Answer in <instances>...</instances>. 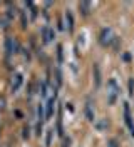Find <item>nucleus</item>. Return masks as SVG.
Instances as JSON below:
<instances>
[{
    "instance_id": "3",
    "label": "nucleus",
    "mask_w": 134,
    "mask_h": 147,
    "mask_svg": "<svg viewBox=\"0 0 134 147\" xmlns=\"http://www.w3.org/2000/svg\"><path fill=\"white\" fill-rule=\"evenodd\" d=\"M124 117H126V124H127V127L131 130V134L134 136V124H133V119H131V112H129V107L124 105Z\"/></svg>"
},
{
    "instance_id": "12",
    "label": "nucleus",
    "mask_w": 134,
    "mask_h": 147,
    "mask_svg": "<svg viewBox=\"0 0 134 147\" xmlns=\"http://www.w3.org/2000/svg\"><path fill=\"white\" fill-rule=\"evenodd\" d=\"M69 142H71V140H69V139H67V140H65V142H64V147H69Z\"/></svg>"
},
{
    "instance_id": "8",
    "label": "nucleus",
    "mask_w": 134,
    "mask_h": 147,
    "mask_svg": "<svg viewBox=\"0 0 134 147\" xmlns=\"http://www.w3.org/2000/svg\"><path fill=\"white\" fill-rule=\"evenodd\" d=\"M86 115H87L89 120H94V112L90 109V102H87V105H86Z\"/></svg>"
},
{
    "instance_id": "11",
    "label": "nucleus",
    "mask_w": 134,
    "mask_h": 147,
    "mask_svg": "<svg viewBox=\"0 0 134 147\" xmlns=\"http://www.w3.org/2000/svg\"><path fill=\"white\" fill-rule=\"evenodd\" d=\"M107 147H117V140H114V139H111V140L107 142Z\"/></svg>"
},
{
    "instance_id": "9",
    "label": "nucleus",
    "mask_w": 134,
    "mask_h": 147,
    "mask_svg": "<svg viewBox=\"0 0 134 147\" xmlns=\"http://www.w3.org/2000/svg\"><path fill=\"white\" fill-rule=\"evenodd\" d=\"M52 109H54V99H50L49 104H47V114H45V117H47V119H49V117H52Z\"/></svg>"
},
{
    "instance_id": "13",
    "label": "nucleus",
    "mask_w": 134,
    "mask_h": 147,
    "mask_svg": "<svg viewBox=\"0 0 134 147\" xmlns=\"http://www.w3.org/2000/svg\"><path fill=\"white\" fill-rule=\"evenodd\" d=\"M0 109H3V99H0Z\"/></svg>"
},
{
    "instance_id": "5",
    "label": "nucleus",
    "mask_w": 134,
    "mask_h": 147,
    "mask_svg": "<svg viewBox=\"0 0 134 147\" xmlns=\"http://www.w3.org/2000/svg\"><path fill=\"white\" fill-rule=\"evenodd\" d=\"M20 85H22V75L20 74H15L12 77V90H17Z\"/></svg>"
},
{
    "instance_id": "2",
    "label": "nucleus",
    "mask_w": 134,
    "mask_h": 147,
    "mask_svg": "<svg viewBox=\"0 0 134 147\" xmlns=\"http://www.w3.org/2000/svg\"><path fill=\"white\" fill-rule=\"evenodd\" d=\"M42 38H44V44H49V42H52L54 38V30L50 27H44L42 28Z\"/></svg>"
},
{
    "instance_id": "10",
    "label": "nucleus",
    "mask_w": 134,
    "mask_h": 147,
    "mask_svg": "<svg viewBox=\"0 0 134 147\" xmlns=\"http://www.w3.org/2000/svg\"><path fill=\"white\" fill-rule=\"evenodd\" d=\"M65 17H67V22H69V30L72 32V28H74V18H72V13H71V12H67V15H65Z\"/></svg>"
},
{
    "instance_id": "1",
    "label": "nucleus",
    "mask_w": 134,
    "mask_h": 147,
    "mask_svg": "<svg viewBox=\"0 0 134 147\" xmlns=\"http://www.w3.org/2000/svg\"><path fill=\"white\" fill-rule=\"evenodd\" d=\"M114 40H117V37L114 35V32L111 28H102V32H101V44L102 45H111Z\"/></svg>"
},
{
    "instance_id": "4",
    "label": "nucleus",
    "mask_w": 134,
    "mask_h": 147,
    "mask_svg": "<svg viewBox=\"0 0 134 147\" xmlns=\"http://www.w3.org/2000/svg\"><path fill=\"white\" fill-rule=\"evenodd\" d=\"M15 47H17V42H15L12 37H9V38L5 40V50H7V54L12 55L14 52H15Z\"/></svg>"
},
{
    "instance_id": "6",
    "label": "nucleus",
    "mask_w": 134,
    "mask_h": 147,
    "mask_svg": "<svg viewBox=\"0 0 134 147\" xmlns=\"http://www.w3.org/2000/svg\"><path fill=\"white\" fill-rule=\"evenodd\" d=\"M92 72H94V80H96V87H101V69L97 64H94L92 67Z\"/></svg>"
},
{
    "instance_id": "7",
    "label": "nucleus",
    "mask_w": 134,
    "mask_h": 147,
    "mask_svg": "<svg viewBox=\"0 0 134 147\" xmlns=\"http://www.w3.org/2000/svg\"><path fill=\"white\" fill-rule=\"evenodd\" d=\"M79 7H80V10H82V13H84V15H89V9H90L89 2H82Z\"/></svg>"
}]
</instances>
